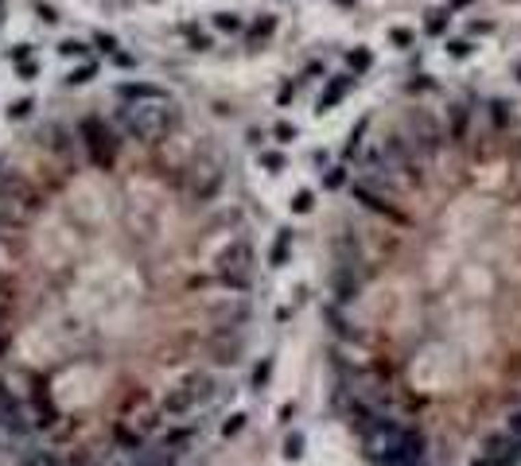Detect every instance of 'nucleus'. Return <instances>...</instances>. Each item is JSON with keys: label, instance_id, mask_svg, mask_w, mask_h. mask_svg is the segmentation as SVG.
I'll return each mask as SVG.
<instances>
[{"label": "nucleus", "instance_id": "obj_1", "mask_svg": "<svg viewBox=\"0 0 521 466\" xmlns=\"http://www.w3.org/2000/svg\"><path fill=\"white\" fill-rule=\"evenodd\" d=\"M362 443H366V454L381 466H393V463H416L424 458V435L416 428H405L397 419H377L362 431Z\"/></svg>", "mask_w": 521, "mask_h": 466}, {"label": "nucleus", "instance_id": "obj_2", "mask_svg": "<svg viewBox=\"0 0 521 466\" xmlns=\"http://www.w3.org/2000/svg\"><path fill=\"white\" fill-rule=\"evenodd\" d=\"M117 120L136 140H164L175 129V109L171 101H144V105H125Z\"/></svg>", "mask_w": 521, "mask_h": 466}, {"label": "nucleus", "instance_id": "obj_3", "mask_svg": "<svg viewBox=\"0 0 521 466\" xmlns=\"http://www.w3.org/2000/svg\"><path fill=\"white\" fill-rule=\"evenodd\" d=\"M249 272H253V245L249 241H230L226 249L214 257V284L230 287V292H249Z\"/></svg>", "mask_w": 521, "mask_h": 466}, {"label": "nucleus", "instance_id": "obj_4", "mask_svg": "<svg viewBox=\"0 0 521 466\" xmlns=\"http://www.w3.org/2000/svg\"><path fill=\"white\" fill-rule=\"evenodd\" d=\"M82 136H86V148H90V155H94V164L110 168L113 155H117V140H113V132L105 129L101 120H86V125H82Z\"/></svg>", "mask_w": 521, "mask_h": 466}, {"label": "nucleus", "instance_id": "obj_5", "mask_svg": "<svg viewBox=\"0 0 521 466\" xmlns=\"http://www.w3.org/2000/svg\"><path fill=\"white\" fill-rule=\"evenodd\" d=\"M351 198H354V203H362L370 214H381V218H389V222H409V218L393 206L389 194L374 191V187H366V183H351Z\"/></svg>", "mask_w": 521, "mask_h": 466}, {"label": "nucleus", "instance_id": "obj_6", "mask_svg": "<svg viewBox=\"0 0 521 466\" xmlns=\"http://www.w3.org/2000/svg\"><path fill=\"white\" fill-rule=\"evenodd\" d=\"M409 129H412V140H409V144H412V148H420V152H428V155L436 152L440 140H444L440 125H436L432 117H428L424 109H416V113L409 117Z\"/></svg>", "mask_w": 521, "mask_h": 466}, {"label": "nucleus", "instance_id": "obj_7", "mask_svg": "<svg viewBox=\"0 0 521 466\" xmlns=\"http://www.w3.org/2000/svg\"><path fill=\"white\" fill-rule=\"evenodd\" d=\"M117 97L125 105H144V101H171L168 90H160L152 82H121L117 86Z\"/></svg>", "mask_w": 521, "mask_h": 466}, {"label": "nucleus", "instance_id": "obj_8", "mask_svg": "<svg viewBox=\"0 0 521 466\" xmlns=\"http://www.w3.org/2000/svg\"><path fill=\"white\" fill-rule=\"evenodd\" d=\"M199 408V400H194V393L187 389V385H179V389H171L164 400H160V416H168V419H179L187 416V412H194Z\"/></svg>", "mask_w": 521, "mask_h": 466}, {"label": "nucleus", "instance_id": "obj_9", "mask_svg": "<svg viewBox=\"0 0 521 466\" xmlns=\"http://www.w3.org/2000/svg\"><path fill=\"white\" fill-rule=\"evenodd\" d=\"M467 132H471V109L467 105H451L448 109V140H467Z\"/></svg>", "mask_w": 521, "mask_h": 466}, {"label": "nucleus", "instance_id": "obj_10", "mask_svg": "<svg viewBox=\"0 0 521 466\" xmlns=\"http://www.w3.org/2000/svg\"><path fill=\"white\" fill-rule=\"evenodd\" d=\"M183 385L194 393V400H199V404H203V400H210V396L222 389V385L214 381V373H203V370H199V373H187V381H183Z\"/></svg>", "mask_w": 521, "mask_h": 466}, {"label": "nucleus", "instance_id": "obj_11", "mask_svg": "<svg viewBox=\"0 0 521 466\" xmlns=\"http://www.w3.org/2000/svg\"><path fill=\"white\" fill-rule=\"evenodd\" d=\"M351 86H354V78H346V74H342V78H331L327 90L319 94V113H327V109L339 105L342 97H346V90H351Z\"/></svg>", "mask_w": 521, "mask_h": 466}, {"label": "nucleus", "instance_id": "obj_12", "mask_svg": "<svg viewBox=\"0 0 521 466\" xmlns=\"http://www.w3.org/2000/svg\"><path fill=\"white\" fill-rule=\"evenodd\" d=\"M191 439H194V428H175V431H168V435H164V443H160V447H164L168 454H179L183 447H191Z\"/></svg>", "mask_w": 521, "mask_h": 466}, {"label": "nucleus", "instance_id": "obj_13", "mask_svg": "<svg viewBox=\"0 0 521 466\" xmlns=\"http://www.w3.org/2000/svg\"><path fill=\"white\" fill-rule=\"evenodd\" d=\"M288 249H292V229H280L277 233V241H272V253H268V264H284L288 261Z\"/></svg>", "mask_w": 521, "mask_h": 466}, {"label": "nucleus", "instance_id": "obj_14", "mask_svg": "<svg viewBox=\"0 0 521 466\" xmlns=\"http://www.w3.org/2000/svg\"><path fill=\"white\" fill-rule=\"evenodd\" d=\"M509 120H513V105L509 101H490V125L494 129H506Z\"/></svg>", "mask_w": 521, "mask_h": 466}, {"label": "nucleus", "instance_id": "obj_15", "mask_svg": "<svg viewBox=\"0 0 521 466\" xmlns=\"http://www.w3.org/2000/svg\"><path fill=\"white\" fill-rule=\"evenodd\" d=\"M90 78H97V62H82L71 70V86H86Z\"/></svg>", "mask_w": 521, "mask_h": 466}, {"label": "nucleus", "instance_id": "obj_16", "mask_svg": "<svg viewBox=\"0 0 521 466\" xmlns=\"http://www.w3.org/2000/svg\"><path fill=\"white\" fill-rule=\"evenodd\" d=\"M214 24H218L222 31H242V16L238 12H218L214 16Z\"/></svg>", "mask_w": 521, "mask_h": 466}, {"label": "nucleus", "instance_id": "obj_17", "mask_svg": "<svg viewBox=\"0 0 521 466\" xmlns=\"http://www.w3.org/2000/svg\"><path fill=\"white\" fill-rule=\"evenodd\" d=\"M272 27H277V20H272V16H265V20H257V24L249 27V39H265V36H272Z\"/></svg>", "mask_w": 521, "mask_h": 466}, {"label": "nucleus", "instance_id": "obj_18", "mask_svg": "<svg viewBox=\"0 0 521 466\" xmlns=\"http://www.w3.org/2000/svg\"><path fill=\"white\" fill-rule=\"evenodd\" d=\"M312 206H316V198H312V191H300V194H296V198H292V210H296V214H307Z\"/></svg>", "mask_w": 521, "mask_h": 466}, {"label": "nucleus", "instance_id": "obj_19", "mask_svg": "<svg viewBox=\"0 0 521 466\" xmlns=\"http://www.w3.org/2000/svg\"><path fill=\"white\" fill-rule=\"evenodd\" d=\"M370 62H374V59H370V51H354V55H351V66H354V74L370 70Z\"/></svg>", "mask_w": 521, "mask_h": 466}, {"label": "nucleus", "instance_id": "obj_20", "mask_svg": "<svg viewBox=\"0 0 521 466\" xmlns=\"http://www.w3.org/2000/svg\"><path fill=\"white\" fill-rule=\"evenodd\" d=\"M59 55H71V59H78V55H86V43H78V39H66V43H59Z\"/></svg>", "mask_w": 521, "mask_h": 466}, {"label": "nucleus", "instance_id": "obj_21", "mask_svg": "<svg viewBox=\"0 0 521 466\" xmlns=\"http://www.w3.org/2000/svg\"><path fill=\"white\" fill-rule=\"evenodd\" d=\"M366 125H370V120H358V129L351 132V140H346V155H354V152H358V144H362V132H366Z\"/></svg>", "mask_w": 521, "mask_h": 466}, {"label": "nucleus", "instance_id": "obj_22", "mask_svg": "<svg viewBox=\"0 0 521 466\" xmlns=\"http://www.w3.org/2000/svg\"><path fill=\"white\" fill-rule=\"evenodd\" d=\"M284 454H288V458H300V454H303V435H288V443H284Z\"/></svg>", "mask_w": 521, "mask_h": 466}, {"label": "nucleus", "instance_id": "obj_23", "mask_svg": "<svg viewBox=\"0 0 521 466\" xmlns=\"http://www.w3.org/2000/svg\"><path fill=\"white\" fill-rule=\"evenodd\" d=\"M94 43H97L101 51H105V55H113V51H117V39H113V36H105V31H97V36H94Z\"/></svg>", "mask_w": 521, "mask_h": 466}, {"label": "nucleus", "instance_id": "obj_24", "mask_svg": "<svg viewBox=\"0 0 521 466\" xmlns=\"http://www.w3.org/2000/svg\"><path fill=\"white\" fill-rule=\"evenodd\" d=\"M31 109H36V101H27V97H24V101H16V105H12V117H16V120H24Z\"/></svg>", "mask_w": 521, "mask_h": 466}, {"label": "nucleus", "instance_id": "obj_25", "mask_svg": "<svg viewBox=\"0 0 521 466\" xmlns=\"http://www.w3.org/2000/svg\"><path fill=\"white\" fill-rule=\"evenodd\" d=\"M261 164H265L268 171H280V168H284V159H280L277 152H265V155H261Z\"/></svg>", "mask_w": 521, "mask_h": 466}, {"label": "nucleus", "instance_id": "obj_26", "mask_svg": "<svg viewBox=\"0 0 521 466\" xmlns=\"http://www.w3.org/2000/svg\"><path fill=\"white\" fill-rule=\"evenodd\" d=\"M268 373H272V365H268V361H261V365H257V373H253V385H257V389L268 381Z\"/></svg>", "mask_w": 521, "mask_h": 466}, {"label": "nucleus", "instance_id": "obj_27", "mask_svg": "<svg viewBox=\"0 0 521 466\" xmlns=\"http://www.w3.org/2000/svg\"><path fill=\"white\" fill-rule=\"evenodd\" d=\"M242 424H245V416H230L222 431H226V435H238V431H242Z\"/></svg>", "mask_w": 521, "mask_h": 466}, {"label": "nucleus", "instance_id": "obj_28", "mask_svg": "<svg viewBox=\"0 0 521 466\" xmlns=\"http://www.w3.org/2000/svg\"><path fill=\"white\" fill-rule=\"evenodd\" d=\"M277 140H296V125H277Z\"/></svg>", "mask_w": 521, "mask_h": 466}, {"label": "nucleus", "instance_id": "obj_29", "mask_svg": "<svg viewBox=\"0 0 521 466\" xmlns=\"http://www.w3.org/2000/svg\"><path fill=\"white\" fill-rule=\"evenodd\" d=\"M444 16H448V12H436V16H432V20H428V31H444V24H448Z\"/></svg>", "mask_w": 521, "mask_h": 466}, {"label": "nucleus", "instance_id": "obj_30", "mask_svg": "<svg viewBox=\"0 0 521 466\" xmlns=\"http://www.w3.org/2000/svg\"><path fill=\"white\" fill-rule=\"evenodd\" d=\"M342 183H346V175H342V168H335L327 175V187H342Z\"/></svg>", "mask_w": 521, "mask_h": 466}, {"label": "nucleus", "instance_id": "obj_31", "mask_svg": "<svg viewBox=\"0 0 521 466\" xmlns=\"http://www.w3.org/2000/svg\"><path fill=\"white\" fill-rule=\"evenodd\" d=\"M24 466H59L55 458H47V454H36V458H27Z\"/></svg>", "mask_w": 521, "mask_h": 466}, {"label": "nucleus", "instance_id": "obj_32", "mask_svg": "<svg viewBox=\"0 0 521 466\" xmlns=\"http://www.w3.org/2000/svg\"><path fill=\"white\" fill-rule=\"evenodd\" d=\"M451 55H455V59H467V55H471V43H451Z\"/></svg>", "mask_w": 521, "mask_h": 466}, {"label": "nucleus", "instance_id": "obj_33", "mask_svg": "<svg viewBox=\"0 0 521 466\" xmlns=\"http://www.w3.org/2000/svg\"><path fill=\"white\" fill-rule=\"evenodd\" d=\"M393 43H401V47H409V43H412V36H409V31H401V27H397V31H393Z\"/></svg>", "mask_w": 521, "mask_h": 466}, {"label": "nucleus", "instance_id": "obj_34", "mask_svg": "<svg viewBox=\"0 0 521 466\" xmlns=\"http://www.w3.org/2000/svg\"><path fill=\"white\" fill-rule=\"evenodd\" d=\"M393 466H424V458H416V463H393Z\"/></svg>", "mask_w": 521, "mask_h": 466}, {"label": "nucleus", "instance_id": "obj_35", "mask_svg": "<svg viewBox=\"0 0 521 466\" xmlns=\"http://www.w3.org/2000/svg\"><path fill=\"white\" fill-rule=\"evenodd\" d=\"M518 78H521V66H518Z\"/></svg>", "mask_w": 521, "mask_h": 466}]
</instances>
